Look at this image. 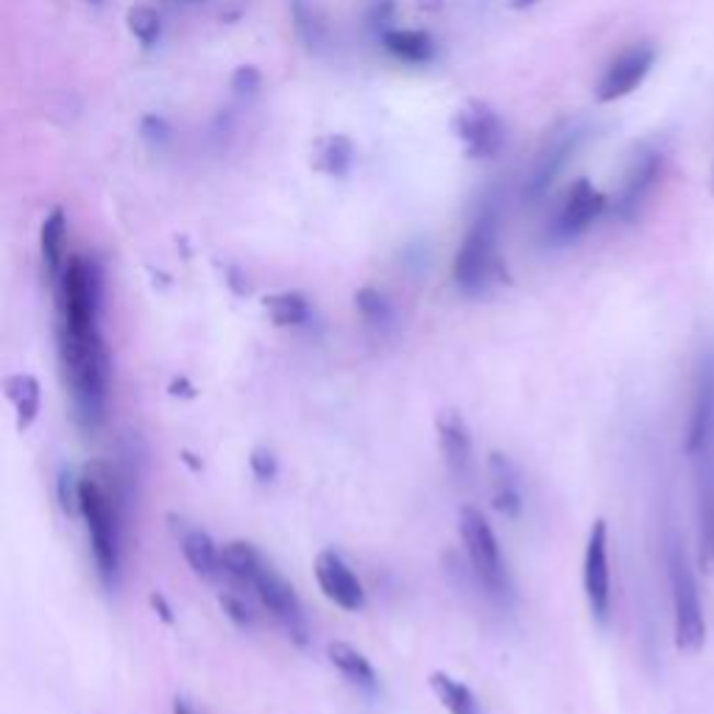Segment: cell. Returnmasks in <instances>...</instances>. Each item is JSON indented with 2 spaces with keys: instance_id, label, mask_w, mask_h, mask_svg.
Segmentation results:
<instances>
[{
  "instance_id": "cell-1",
  "label": "cell",
  "mask_w": 714,
  "mask_h": 714,
  "mask_svg": "<svg viewBox=\"0 0 714 714\" xmlns=\"http://www.w3.org/2000/svg\"><path fill=\"white\" fill-rule=\"evenodd\" d=\"M56 357L81 433L93 436L106 419L110 355L101 335L104 279L95 260L73 254L54 283Z\"/></svg>"
},
{
  "instance_id": "cell-2",
  "label": "cell",
  "mask_w": 714,
  "mask_h": 714,
  "mask_svg": "<svg viewBox=\"0 0 714 714\" xmlns=\"http://www.w3.org/2000/svg\"><path fill=\"white\" fill-rule=\"evenodd\" d=\"M79 517L104 589L115 591L124 575L126 492L112 467L93 463L79 474Z\"/></svg>"
},
{
  "instance_id": "cell-3",
  "label": "cell",
  "mask_w": 714,
  "mask_h": 714,
  "mask_svg": "<svg viewBox=\"0 0 714 714\" xmlns=\"http://www.w3.org/2000/svg\"><path fill=\"white\" fill-rule=\"evenodd\" d=\"M223 561V578L232 580L241 589H252L254 598L260 600L268 614L285 629V634L296 642V645H308V617H304V606L296 595L293 586L279 575L272 561L265 558L252 542H229L221 548Z\"/></svg>"
},
{
  "instance_id": "cell-4",
  "label": "cell",
  "mask_w": 714,
  "mask_h": 714,
  "mask_svg": "<svg viewBox=\"0 0 714 714\" xmlns=\"http://www.w3.org/2000/svg\"><path fill=\"white\" fill-rule=\"evenodd\" d=\"M497 232V212L486 210L474 218L472 227L463 234L461 249L456 254V265H452V279H456L461 293L483 296L499 279L503 263H499Z\"/></svg>"
},
{
  "instance_id": "cell-5",
  "label": "cell",
  "mask_w": 714,
  "mask_h": 714,
  "mask_svg": "<svg viewBox=\"0 0 714 714\" xmlns=\"http://www.w3.org/2000/svg\"><path fill=\"white\" fill-rule=\"evenodd\" d=\"M461 542L469 555L474 578L481 580L483 589L492 595L497 603H508L511 600V573L505 564V553L499 548V539L494 533L492 522L486 514L474 505H467L461 511Z\"/></svg>"
},
{
  "instance_id": "cell-6",
  "label": "cell",
  "mask_w": 714,
  "mask_h": 714,
  "mask_svg": "<svg viewBox=\"0 0 714 714\" xmlns=\"http://www.w3.org/2000/svg\"><path fill=\"white\" fill-rule=\"evenodd\" d=\"M670 586L676 647L687 656H698L706 645V617H703L695 575L690 573L687 561L678 550H670Z\"/></svg>"
},
{
  "instance_id": "cell-7",
  "label": "cell",
  "mask_w": 714,
  "mask_h": 714,
  "mask_svg": "<svg viewBox=\"0 0 714 714\" xmlns=\"http://www.w3.org/2000/svg\"><path fill=\"white\" fill-rule=\"evenodd\" d=\"M586 137H589V126L586 124H564L558 131L550 135V140L544 142L542 151L536 154L528 173V182H525V196H528V201H539V198L553 187V182L564 173V168L573 162L575 151L584 146Z\"/></svg>"
},
{
  "instance_id": "cell-8",
  "label": "cell",
  "mask_w": 714,
  "mask_h": 714,
  "mask_svg": "<svg viewBox=\"0 0 714 714\" xmlns=\"http://www.w3.org/2000/svg\"><path fill=\"white\" fill-rule=\"evenodd\" d=\"M584 591L591 617L609 622L611 614V564H609V525L595 519L584 553Z\"/></svg>"
},
{
  "instance_id": "cell-9",
  "label": "cell",
  "mask_w": 714,
  "mask_h": 714,
  "mask_svg": "<svg viewBox=\"0 0 714 714\" xmlns=\"http://www.w3.org/2000/svg\"><path fill=\"white\" fill-rule=\"evenodd\" d=\"M456 135L463 142V151L472 160H488L497 157L505 142L503 120L497 112L483 101H469L456 115Z\"/></svg>"
},
{
  "instance_id": "cell-10",
  "label": "cell",
  "mask_w": 714,
  "mask_h": 714,
  "mask_svg": "<svg viewBox=\"0 0 714 714\" xmlns=\"http://www.w3.org/2000/svg\"><path fill=\"white\" fill-rule=\"evenodd\" d=\"M315 580L319 589L324 591V598L341 611H364L366 609V589L355 569L346 564V558L335 550H321L315 555Z\"/></svg>"
},
{
  "instance_id": "cell-11",
  "label": "cell",
  "mask_w": 714,
  "mask_h": 714,
  "mask_svg": "<svg viewBox=\"0 0 714 714\" xmlns=\"http://www.w3.org/2000/svg\"><path fill=\"white\" fill-rule=\"evenodd\" d=\"M653 62H656L653 45L640 43L625 48L617 56L614 62L606 68L603 79L598 81V90H595V99H598L600 104H611V101H620L625 99V95H631L636 87L647 79Z\"/></svg>"
},
{
  "instance_id": "cell-12",
  "label": "cell",
  "mask_w": 714,
  "mask_h": 714,
  "mask_svg": "<svg viewBox=\"0 0 714 714\" xmlns=\"http://www.w3.org/2000/svg\"><path fill=\"white\" fill-rule=\"evenodd\" d=\"M661 171V154L656 148L645 146L640 148L631 160L629 171L622 176V187L617 193V198L611 201V210L620 221H634L640 216L642 204L645 198L650 196L653 185H656V178H659Z\"/></svg>"
},
{
  "instance_id": "cell-13",
  "label": "cell",
  "mask_w": 714,
  "mask_h": 714,
  "mask_svg": "<svg viewBox=\"0 0 714 714\" xmlns=\"http://www.w3.org/2000/svg\"><path fill=\"white\" fill-rule=\"evenodd\" d=\"M606 207H609V198L600 191H595L591 182L578 178L567 191V198H564L558 216H555L553 238L555 241H573V238L584 234L591 223L603 216Z\"/></svg>"
},
{
  "instance_id": "cell-14",
  "label": "cell",
  "mask_w": 714,
  "mask_h": 714,
  "mask_svg": "<svg viewBox=\"0 0 714 714\" xmlns=\"http://www.w3.org/2000/svg\"><path fill=\"white\" fill-rule=\"evenodd\" d=\"M171 530L176 536L178 550L185 555L187 567L204 580H218L223 578V561H221V548L216 544L210 533L204 528H196V525L185 522V519L171 517Z\"/></svg>"
},
{
  "instance_id": "cell-15",
  "label": "cell",
  "mask_w": 714,
  "mask_h": 714,
  "mask_svg": "<svg viewBox=\"0 0 714 714\" xmlns=\"http://www.w3.org/2000/svg\"><path fill=\"white\" fill-rule=\"evenodd\" d=\"M714 433V360H706L698 375L695 400H692L690 425H687V441L683 452L690 458H701L709 452Z\"/></svg>"
},
{
  "instance_id": "cell-16",
  "label": "cell",
  "mask_w": 714,
  "mask_h": 714,
  "mask_svg": "<svg viewBox=\"0 0 714 714\" xmlns=\"http://www.w3.org/2000/svg\"><path fill=\"white\" fill-rule=\"evenodd\" d=\"M438 447L450 474L458 483H463L472 474V436L458 411H444L436 422Z\"/></svg>"
},
{
  "instance_id": "cell-17",
  "label": "cell",
  "mask_w": 714,
  "mask_h": 714,
  "mask_svg": "<svg viewBox=\"0 0 714 714\" xmlns=\"http://www.w3.org/2000/svg\"><path fill=\"white\" fill-rule=\"evenodd\" d=\"M698 469V542L703 573H714V461L703 452Z\"/></svg>"
},
{
  "instance_id": "cell-18",
  "label": "cell",
  "mask_w": 714,
  "mask_h": 714,
  "mask_svg": "<svg viewBox=\"0 0 714 714\" xmlns=\"http://www.w3.org/2000/svg\"><path fill=\"white\" fill-rule=\"evenodd\" d=\"M488 474H492V503L503 517L517 519L522 514V486H519L517 469L503 452L488 458Z\"/></svg>"
},
{
  "instance_id": "cell-19",
  "label": "cell",
  "mask_w": 714,
  "mask_h": 714,
  "mask_svg": "<svg viewBox=\"0 0 714 714\" xmlns=\"http://www.w3.org/2000/svg\"><path fill=\"white\" fill-rule=\"evenodd\" d=\"M326 659L352 687L364 692H375L380 687V678H377V670L371 667V661L366 659L364 653L352 647L349 642H330L326 645Z\"/></svg>"
},
{
  "instance_id": "cell-20",
  "label": "cell",
  "mask_w": 714,
  "mask_h": 714,
  "mask_svg": "<svg viewBox=\"0 0 714 714\" xmlns=\"http://www.w3.org/2000/svg\"><path fill=\"white\" fill-rule=\"evenodd\" d=\"M3 389H7L9 402L18 411V430H28V427L37 422L39 405H43V391H39V382L34 375H12L3 380Z\"/></svg>"
},
{
  "instance_id": "cell-21",
  "label": "cell",
  "mask_w": 714,
  "mask_h": 714,
  "mask_svg": "<svg viewBox=\"0 0 714 714\" xmlns=\"http://www.w3.org/2000/svg\"><path fill=\"white\" fill-rule=\"evenodd\" d=\"M65 234H68V218H65L62 210H54L39 229V252H43V265L50 283L59 279L65 263H68V257H65Z\"/></svg>"
},
{
  "instance_id": "cell-22",
  "label": "cell",
  "mask_w": 714,
  "mask_h": 714,
  "mask_svg": "<svg viewBox=\"0 0 714 714\" xmlns=\"http://www.w3.org/2000/svg\"><path fill=\"white\" fill-rule=\"evenodd\" d=\"M430 690L450 714H481V701L472 692V687L463 683L461 678L450 676V672H430Z\"/></svg>"
},
{
  "instance_id": "cell-23",
  "label": "cell",
  "mask_w": 714,
  "mask_h": 714,
  "mask_svg": "<svg viewBox=\"0 0 714 714\" xmlns=\"http://www.w3.org/2000/svg\"><path fill=\"white\" fill-rule=\"evenodd\" d=\"M382 45L402 59V62L422 65L430 62L433 56V39L425 32H413V28H394V32L382 34Z\"/></svg>"
},
{
  "instance_id": "cell-24",
  "label": "cell",
  "mask_w": 714,
  "mask_h": 714,
  "mask_svg": "<svg viewBox=\"0 0 714 714\" xmlns=\"http://www.w3.org/2000/svg\"><path fill=\"white\" fill-rule=\"evenodd\" d=\"M355 162V146H352L346 137L333 135L326 140L319 142V151H315V168L324 171L326 176H346Z\"/></svg>"
},
{
  "instance_id": "cell-25",
  "label": "cell",
  "mask_w": 714,
  "mask_h": 714,
  "mask_svg": "<svg viewBox=\"0 0 714 714\" xmlns=\"http://www.w3.org/2000/svg\"><path fill=\"white\" fill-rule=\"evenodd\" d=\"M265 310L277 326H302L310 321V304L302 293L285 290L265 299Z\"/></svg>"
},
{
  "instance_id": "cell-26",
  "label": "cell",
  "mask_w": 714,
  "mask_h": 714,
  "mask_svg": "<svg viewBox=\"0 0 714 714\" xmlns=\"http://www.w3.org/2000/svg\"><path fill=\"white\" fill-rule=\"evenodd\" d=\"M290 14H293V32L299 34L310 50H319L326 43V25L321 23V14L308 0H290Z\"/></svg>"
},
{
  "instance_id": "cell-27",
  "label": "cell",
  "mask_w": 714,
  "mask_h": 714,
  "mask_svg": "<svg viewBox=\"0 0 714 714\" xmlns=\"http://www.w3.org/2000/svg\"><path fill=\"white\" fill-rule=\"evenodd\" d=\"M355 308L364 319L366 326H375V330H385V326L394 321V310H391L389 299L375 288H360L355 296Z\"/></svg>"
},
{
  "instance_id": "cell-28",
  "label": "cell",
  "mask_w": 714,
  "mask_h": 714,
  "mask_svg": "<svg viewBox=\"0 0 714 714\" xmlns=\"http://www.w3.org/2000/svg\"><path fill=\"white\" fill-rule=\"evenodd\" d=\"M126 23H129L131 37L140 45H154L162 34V20L154 9L148 7H135L126 14Z\"/></svg>"
},
{
  "instance_id": "cell-29",
  "label": "cell",
  "mask_w": 714,
  "mask_h": 714,
  "mask_svg": "<svg viewBox=\"0 0 714 714\" xmlns=\"http://www.w3.org/2000/svg\"><path fill=\"white\" fill-rule=\"evenodd\" d=\"M218 606H221L223 614H227L234 625H241V629H254V625H257V614H254V609L241 595L221 591V595H218Z\"/></svg>"
},
{
  "instance_id": "cell-30",
  "label": "cell",
  "mask_w": 714,
  "mask_h": 714,
  "mask_svg": "<svg viewBox=\"0 0 714 714\" xmlns=\"http://www.w3.org/2000/svg\"><path fill=\"white\" fill-rule=\"evenodd\" d=\"M56 492H59V505L68 517H76L79 514V474H73L70 469H62L59 472V481H56Z\"/></svg>"
},
{
  "instance_id": "cell-31",
  "label": "cell",
  "mask_w": 714,
  "mask_h": 714,
  "mask_svg": "<svg viewBox=\"0 0 714 714\" xmlns=\"http://www.w3.org/2000/svg\"><path fill=\"white\" fill-rule=\"evenodd\" d=\"M249 467H252V474L257 481L268 483L277 477V458H274L272 450H265V447H257L252 450V458H249Z\"/></svg>"
},
{
  "instance_id": "cell-32",
  "label": "cell",
  "mask_w": 714,
  "mask_h": 714,
  "mask_svg": "<svg viewBox=\"0 0 714 714\" xmlns=\"http://www.w3.org/2000/svg\"><path fill=\"white\" fill-rule=\"evenodd\" d=\"M260 81H263V76H260V70L252 68V65H243V68L234 70L232 76V87L238 93H252V90L260 87Z\"/></svg>"
},
{
  "instance_id": "cell-33",
  "label": "cell",
  "mask_w": 714,
  "mask_h": 714,
  "mask_svg": "<svg viewBox=\"0 0 714 714\" xmlns=\"http://www.w3.org/2000/svg\"><path fill=\"white\" fill-rule=\"evenodd\" d=\"M171 714H198V712H196V706L187 701V698H176V701H173Z\"/></svg>"
},
{
  "instance_id": "cell-34",
  "label": "cell",
  "mask_w": 714,
  "mask_h": 714,
  "mask_svg": "<svg viewBox=\"0 0 714 714\" xmlns=\"http://www.w3.org/2000/svg\"><path fill=\"white\" fill-rule=\"evenodd\" d=\"M514 3H517V7H533V3H539V0H514Z\"/></svg>"
},
{
  "instance_id": "cell-35",
  "label": "cell",
  "mask_w": 714,
  "mask_h": 714,
  "mask_svg": "<svg viewBox=\"0 0 714 714\" xmlns=\"http://www.w3.org/2000/svg\"><path fill=\"white\" fill-rule=\"evenodd\" d=\"M87 3H101V0H87Z\"/></svg>"
},
{
  "instance_id": "cell-36",
  "label": "cell",
  "mask_w": 714,
  "mask_h": 714,
  "mask_svg": "<svg viewBox=\"0 0 714 714\" xmlns=\"http://www.w3.org/2000/svg\"><path fill=\"white\" fill-rule=\"evenodd\" d=\"M712 191H714V176H712Z\"/></svg>"
},
{
  "instance_id": "cell-37",
  "label": "cell",
  "mask_w": 714,
  "mask_h": 714,
  "mask_svg": "<svg viewBox=\"0 0 714 714\" xmlns=\"http://www.w3.org/2000/svg\"><path fill=\"white\" fill-rule=\"evenodd\" d=\"M187 3H196V0H187Z\"/></svg>"
}]
</instances>
